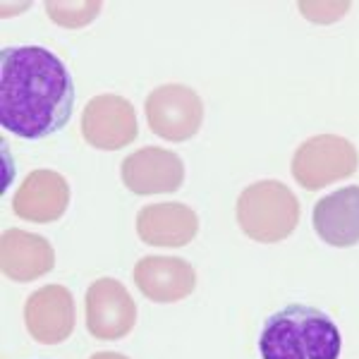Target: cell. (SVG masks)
Instances as JSON below:
<instances>
[{
	"label": "cell",
	"mask_w": 359,
	"mask_h": 359,
	"mask_svg": "<svg viewBox=\"0 0 359 359\" xmlns=\"http://www.w3.org/2000/svg\"><path fill=\"white\" fill-rule=\"evenodd\" d=\"M74 297L67 287L43 285L27 297L25 326L29 335L41 345H57L67 340L74 331Z\"/></svg>",
	"instance_id": "cell-9"
},
{
	"label": "cell",
	"mask_w": 359,
	"mask_h": 359,
	"mask_svg": "<svg viewBox=\"0 0 359 359\" xmlns=\"http://www.w3.org/2000/svg\"><path fill=\"white\" fill-rule=\"evenodd\" d=\"M144 108L151 132L168 142H187L204 123V101L184 84L156 86L147 96Z\"/></svg>",
	"instance_id": "cell-5"
},
{
	"label": "cell",
	"mask_w": 359,
	"mask_h": 359,
	"mask_svg": "<svg viewBox=\"0 0 359 359\" xmlns=\"http://www.w3.org/2000/svg\"><path fill=\"white\" fill-rule=\"evenodd\" d=\"M86 331L98 340H120L135 328L137 304L127 287L115 278L91 283L84 299Z\"/></svg>",
	"instance_id": "cell-6"
},
{
	"label": "cell",
	"mask_w": 359,
	"mask_h": 359,
	"mask_svg": "<svg viewBox=\"0 0 359 359\" xmlns=\"http://www.w3.org/2000/svg\"><path fill=\"white\" fill-rule=\"evenodd\" d=\"M137 113L127 98L101 94L91 98L82 113V137L101 151H118L137 139Z\"/></svg>",
	"instance_id": "cell-7"
},
{
	"label": "cell",
	"mask_w": 359,
	"mask_h": 359,
	"mask_svg": "<svg viewBox=\"0 0 359 359\" xmlns=\"http://www.w3.org/2000/svg\"><path fill=\"white\" fill-rule=\"evenodd\" d=\"M89 359H130V357L120 355V352H96V355H91Z\"/></svg>",
	"instance_id": "cell-17"
},
{
	"label": "cell",
	"mask_w": 359,
	"mask_h": 359,
	"mask_svg": "<svg viewBox=\"0 0 359 359\" xmlns=\"http://www.w3.org/2000/svg\"><path fill=\"white\" fill-rule=\"evenodd\" d=\"M316 235L331 247H352L359 242V184L343 187L314 204Z\"/></svg>",
	"instance_id": "cell-14"
},
{
	"label": "cell",
	"mask_w": 359,
	"mask_h": 359,
	"mask_svg": "<svg viewBox=\"0 0 359 359\" xmlns=\"http://www.w3.org/2000/svg\"><path fill=\"white\" fill-rule=\"evenodd\" d=\"M359 154L355 144L338 135H316L297 147L292 156V177L309 192L357 172Z\"/></svg>",
	"instance_id": "cell-4"
},
{
	"label": "cell",
	"mask_w": 359,
	"mask_h": 359,
	"mask_svg": "<svg viewBox=\"0 0 359 359\" xmlns=\"http://www.w3.org/2000/svg\"><path fill=\"white\" fill-rule=\"evenodd\" d=\"M69 206V184L55 170L29 172L13 199V211L29 223H53Z\"/></svg>",
	"instance_id": "cell-11"
},
{
	"label": "cell",
	"mask_w": 359,
	"mask_h": 359,
	"mask_svg": "<svg viewBox=\"0 0 359 359\" xmlns=\"http://www.w3.org/2000/svg\"><path fill=\"white\" fill-rule=\"evenodd\" d=\"M74 82L65 62L41 46L0 50V125L22 139H46L69 123Z\"/></svg>",
	"instance_id": "cell-1"
},
{
	"label": "cell",
	"mask_w": 359,
	"mask_h": 359,
	"mask_svg": "<svg viewBox=\"0 0 359 359\" xmlns=\"http://www.w3.org/2000/svg\"><path fill=\"white\" fill-rule=\"evenodd\" d=\"M199 233V218L187 204H149L137 213V235L151 247H184Z\"/></svg>",
	"instance_id": "cell-13"
},
{
	"label": "cell",
	"mask_w": 359,
	"mask_h": 359,
	"mask_svg": "<svg viewBox=\"0 0 359 359\" xmlns=\"http://www.w3.org/2000/svg\"><path fill=\"white\" fill-rule=\"evenodd\" d=\"M55 266V252L46 237L13 228L0 237V269L15 283H32L50 273Z\"/></svg>",
	"instance_id": "cell-12"
},
{
	"label": "cell",
	"mask_w": 359,
	"mask_h": 359,
	"mask_svg": "<svg viewBox=\"0 0 359 359\" xmlns=\"http://www.w3.org/2000/svg\"><path fill=\"white\" fill-rule=\"evenodd\" d=\"M101 3H46V13L53 22L62 27H82L89 25L91 20L98 15Z\"/></svg>",
	"instance_id": "cell-15"
},
{
	"label": "cell",
	"mask_w": 359,
	"mask_h": 359,
	"mask_svg": "<svg viewBox=\"0 0 359 359\" xmlns=\"http://www.w3.org/2000/svg\"><path fill=\"white\" fill-rule=\"evenodd\" d=\"M343 335L326 311L287 304L266 318L259 333L262 359H340Z\"/></svg>",
	"instance_id": "cell-2"
},
{
	"label": "cell",
	"mask_w": 359,
	"mask_h": 359,
	"mask_svg": "<svg viewBox=\"0 0 359 359\" xmlns=\"http://www.w3.org/2000/svg\"><path fill=\"white\" fill-rule=\"evenodd\" d=\"M135 283L151 302L170 304L194 292L196 273L194 266L180 257H144L135 266Z\"/></svg>",
	"instance_id": "cell-10"
},
{
	"label": "cell",
	"mask_w": 359,
	"mask_h": 359,
	"mask_svg": "<svg viewBox=\"0 0 359 359\" xmlns=\"http://www.w3.org/2000/svg\"><path fill=\"white\" fill-rule=\"evenodd\" d=\"M123 182L135 194H170L184 182V163L175 151L144 147L123 161Z\"/></svg>",
	"instance_id": "cell-8"
},
{
	"label": "cell",
	"mask_w": 359,
	"mask_h": 359,
	"mask_svg": "<svg viewBox=\"0 0 359 359\" xmlns=\"http://www.w3.org/2000/svg\"><path fill=\"white\" fill-rule=\"evenodd\" d=\"M347 10H350V3H299V13H302L306 20L323 22V25L340 20Z\"/></svg>",
	"instance_id": "cell-16"
},
{
	"label": "cell",
	"mask_w": 359,
	"mask_h": 359,
	"mask_svg": "<svg viewBox=\"0 0 359 359\" xmlns=\"http://www.w3.org/2000/svg\"><path fill=\"white\" fill-rule=\"evenodd\" d=\"M237 223L249 240L273 245L294 233L299 223V201L287 184L259 180L245 187L237 199Z\"/></svg>",
	"instance_id": "cell-3"
}]
</instances>
